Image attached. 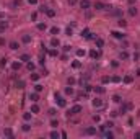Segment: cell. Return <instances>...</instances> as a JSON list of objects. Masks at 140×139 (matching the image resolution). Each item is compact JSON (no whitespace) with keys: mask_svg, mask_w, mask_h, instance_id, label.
Wrapping results in <instances>:
<instances>
[{"mask_svg":"<svg viewBox=\"0 0 140 139\" xmlns=\"http://www.w3.org/2000/svg\"><path fill=\"white\" fill-rule=\"evenodd\" d=\"M31 113H39V106L36 105V102H33L31 105Z\"/></svg>","mask_w":140,"mask_h":139,"instance_id":"cell-19","label":"cell"},{"mask_svg":"<svg viewBox=\"0 0 140 139\" xmlns=\"http://www.w3.org/2000/svg\"><path fill=\"white\" fill-rule=\"evenodd\" d=\"M31 80H33V82H37V80H39V74H33L31 75Z\"/></svg>","mask_w":140,"mask_h":139,"instance_id":"cell-39","label":"cell"},{"mask_svg":"<svg viewBox=\"0 0 140 139\" xmlns=\"http://www.w3.org/2000/svg\"><path fill=\"white\" fill-rule=\"evenodd\" d=\"M11 5L16 8V7H20V5H21V0H13V2H11Z\"/></svg>","mask_w":140,"mask_h":139,"instance_id":"cell-36","label":"cell"},{"mask_svg":"<svg viewBox=\"0 0 140 139\" xmlns=\"http://www.w3.org/2000/svg\"><path fill=\"white\" fill-rule=\"evenodd\" d=\"M57 126H59V121H57V120L51 121V128H57Z\"/></svg>","mask_w":140,"mask_h":139,"instance_id":"cell-38","label":"cell"},{"mask_svg":"<svg viewBox=\"0 0 140 139\" xmlns=\"http://www.w3.org/2000/svg\"><path fill=\"white\" fill-rule=\"evenodd\" d=\"M51 33H52V35H59V28H57V26L51 28Z\"/></svg>","mask_w":140,"mask_h":139,"instance_id":"cell-44","label":"cell"},{"mask_svg":"<svg viewBox=\"0 0 140 139\" xmlns=\"http://www.w3.org/2000/svg\"><path fill=\"white\" fill-rule=\"evenodd\" d=\"M20 67H21V62H20V61H18V62H13V64H11V69H13V70H18Z\"/></svg>","mask_w":140,"mask_h":139,"instance_id":"cell-27","label":"cell"},{"mask_svg":"<svg viewBox=\"0 0 140 139\" xmlns=\"http://www.w3.org/2000/svg\"><path fill=\"white\" fill-rule=\"evenodd\" d=\"M117 23H119V26H121V28H125V26H127V21H125L124 18H121L119 21H117Z\"/></svg>","mask_w":140,"mask_h":139,"instance_id":"cell-29","label":"cell"},{"mask_svg":"<svg viewBox=\"0 0 140 139\" xmlns=\"http://www.w3.org/2000/svg\"><path fill=\"white\" fill-rule=\"evenodd\" d=\"M21 129L25 131V133H28V131L31 129V124H28V123H25V124H23V128H21Z\"/></svg>","mask_w":140,"mask_h":139,"instance_id":"cell-31","label":"cell"},{"mask_svg":"<svg viewBox=\"0 0 140 139\" xmlns=\"http://www.w3.org/2000/svg\"><path fill=\"white\" fill-rule=\"evenodd\" d=\"M94 92H96V93H103L104 88H103V87H94Z\"/></svg>","mask_w":140,"mask_h":139,"instance_id":"cell-43","label":"cell"},{"mask_svg":"<svg viewBox=\"0 0 140 139\" xmlns=\"http://www.w3.org/2000/svg\"><path fill=\"white\" fill-rule=\"evenodd\" d=\"M90 57H91V59H99V57H101V51H96V49L90 51Z\"/></svg>","mask_w":140,"mask_h":139,"instance_id":"cell-4","label":"cell"},{"mask_svg":"<svg viewBox=\"0 0 140 139\" xmlns=\"http://www.w3.org/2000/svg\"><path fill=\"white\" fill-rule=\"evenodd\" d=\"M108 82H111V79H109L108 75H104L103 77V83H108Z\"/></svg>","mask_w":140,"mask_h":139,"instance_id":"cell-46","label":"cell"},{"mask_svg":"<svg viewBox=\"0 0 140 139\" xmlns=\"http://www.w3.org/2000/svg\"><path fill=\"white\" fill-rule=\"evenodd\" d=\"M16 87H18V88H25V82H23V80H18V82H16Z\"/></svg>","mask_w":140,"mask_h":139,"instance_id":"cell-41","label":"cell"},{"mask_svg":"<svg viewBox=\"0 0 140 139\" xmlns=\"http://www.w3.org/2000/svg\"><path fill=\"white\" fill-rule=\"evenodd\" d=\"M82 110H83V106L77 103V105H73V106L70 108V111H68L67 115H68V116H70V115H78V113H82Z\"/></svg>","mask_w":140,"mask_h":139,"instance_id":"cell-1","label":"cell"},{"mask_svg":"<svg viewBox=\"0 0 140 139\" xmlns=\"http://www.w3.org/2000/svg\"><path fill=\"white\" fill-rule=\"evenodd\" d=\"M29 100H31V102H37V100H39V93H37V92L29 93Z\"/></svg>","mask_w":140,"mask_h":139,"instance_id":"cell-12","label":"cell"},{"mask_svg":"<svg viewBox=\"0 0 140 139\" xmlns=\"http://www.w3.org/2000/svg\"><path fill=\"white\" fill-rule=\"evenodd\" d=\"M135 138H140V133H135Z\"/></svg>","mask_w":140,"mask_h":139,"instance_id":"cell-55","label":"cell"},{"mask_svg":"<svg viewBox=\"0 0 140 139\" xmlns=\"http://www.w3.org/2000/svg\"><path fill=\"white\" fill-rule=\"evenodd\" d=\"M104 136H106V138H114V133H111V131H106V133H104Z\"/></svg>","mask_w":140,"mask_h":139,"instance_id":"cell-42","label":"cell"},{"mask_svg":"<svg viewBox=\"0 0 140 139\" xmlns=\"http://www.w3.org/2000/svg\"><path fill=\"white\" fill-rule=\"evenodd\" d=\"M8 47L11 49V51H16V49L20 47V43H18V41H10V43H8Z\"/></svg>","mask_w":140,"mask_h":139,"instance_id":"cell-6","label":"cell"},{"mask_svg":"<svg viewBox=\"0 0 140 139\" xmlns=\"http://www.w3.org/2000/svg\"><path fill=\"white\" fill-rule=\"evenodd\" d=\"M82 38H86V39H88V38H91L90 29H83V31H82Z\"/></svg>","mask_w":140,"mask_h":139,"instance_id":"cell-18","label":"cell"},{"mask_svg":"<svg viewBox=\"0 0 140 139\" xmlns=\"http://www.w3.org/2000/svg\"><path fill=\"white\" fill-rule=\"evenodd\" d=\"M111 35H112V38H116V39H121V41L124 39V38H125V35H124V33H121V31H112Z\"/></svg>","mask_w":140,"mask_h":139,"instance_id":"cell-5","label":"cell"},{"mask_svg":"<svg viewBox=\"0 0 140 139\" xmlns=\"http://www.w3.org/2000/svg\"><path fill=\"white\" fill-rule=\"evenodd\" d=\"M111 80L112 82H116V83H119V82H122V77H119V75H112Z\"/></svg>","mask_w":140,"mask_h":139,"instance_id":"cell-22","label":"cell"},{"mask_svg":"<svg viewBox=\"0 0 140 139\" xmlns=\"http://www.w3.org/2000/svg\"><path fill=\"white\" fill-rule=\"evenodd\" d=\"M80 65H82L80 61H73V62H72V67H73V69H80Z\"/></svg>","mask_w":140,"mask_h":139,"instance_id":"cell-30","label":"cell"},{"mask_svg":"<svg viewBox=\"0 0 140 139\" xmlns=\"http://www.w3.org/2000/svg\"><path fill=\"white\" fill-rule=\"evenodd\" d=\"M93 106H96V108H99V106H101V105H103V102H101V98H94L93 102Z\"/></svg>","mask_w":140,"mask_h":139,"instance_id":"cell-16","label":"cell"},{"mask_svg":"<svg viewBox=\"0 0 140 139\" xmlns=\"http://www.w3.org/2000/svg\"><path fill=\"white\" fill-rule=\"evenodd\" d=\"M56 100H57V105H59L60 108H64V106H67V102L64 100V98H62V97H60V95H57V93H56Z\"/></svg>","mask_w":140,"mask_h":139,"instance_id":"cell-2","label":"cell"},{"mask_svg":"<svg viewBox=\"0 0 140 139\" xmlns=\"http://www.w3.org/2000/svg\"><path fill=\"white\" fill-rule=\"evenodd\" d=\"M49 54L52 56V57H56V56H57V49H56V47H52V49L49 51Z\"/></svg>","mask_w":140,"mask_h":139,"instance_id":"cell-37","label":"cell"},{"mask_svg":"<svg viewBox=\"0 0 140 139\" xmlns=\"http://www.w3.org/2000/svg\"><path fill=\"white\" fill-rule=\"evenodd\" d=\"M122 82L124 83H132L134 82V77H132V75H124V77H122Z\"/></svg>","mask_w":140,"mask_h":139,"instance_id":"cell-9","label":"cell"},{"mask_svg":"<svg viewBox=\"0 0 140 139\" xmlns=\"http://www.w3.org/2000/svg\"><path fill=\"white\" fill-rule=\"evenodd\" d=\"M46 15L49 17V18H54V17H56V10H52V8H46Z\"/></svg>","mask_w":140,"mask_h":139,"instance_id":"cell-11","label":"cell"},{"mask_svg":"<svg viewBox=\"0 0 140 139\" xmlns=\"http://www.w3.org/2000/svg\"><path fill=\"white\" fill-rule=\"evenodd\" d=\"M36 18H37V13H36V12H34V13L31 15V20H33V21H36Z\"/></svg>","mask_w":140,"mask_h":139,"instance_id":"cell-52","label":"cell"},{"mask_svg":"<svg viewBox=\"0 0 140 139\" xmlns=\"http://www.w3.org/2000/svg\"><path fill=\"white\" fill-rule=\"evenodd\" d=\"M34 67H36V65L33 64V62H28V69L29 70H34Z\"/></svg>","mask_w":140,"mask_h":139,"instance_id":"cell-48","label":"cell"},{"mask_svg":"<svg viewBox=\"0 0 140 139\" xmlns=\"http://www.w3.org/2000/svg\"><path fill=\"white\" fill-rule=\"evenodd\" d=\"M7 28H8V23H7V21H0V35H2V33H5V31H7Z\"/></svg>","mask_w":140,"mask_h":139,"instance_id":"cell-7","label":"cell"},{"mask_svg":"<svg viewBox=\"0 0 140 139\" xmlns=\"http://www.w3.org/2000/svg\"><path fill=\"white\" fill-rule=\"evenodd\" d=\"M94 43H96V47H98V49L104 46V41L101 39V38H96V39H94Z\"/></svg>","mask_w":140,"mask_h":139,"instance_id":"cell-15","label":"cell"},{"mask_svg":"<svg viewBox=\"0 0 140 139\" xmlns=\"http://www.w3.org/2000/svg\"><path fill=\"white\" fill-rule=\"evenodd\" d=\"M93 121H94V123H99V121H101L99 115H94V116H93Z\"/></svg>","mask_w":140,"mask_h":139,"instance_id":"cell-45","label":"cell"},{"mask_svg":"<svg viewBox=\"0 0 140 139\" xmlns=\"http://www.w3.org/2000/svg\"><path fill=\"white\" fill-rule=\"evenodd\" d=\"M75 82H77V80H75V77H68V79H67V85H72V87H73Z\"/></svg>","mask_w":140,"mask_h":139,"instance_id":"cell-25","label":"cell"},{"mask_svg":"<svg viewBox=\"0 0 140 139\" xmlns=\"http://www.w3.org/2000/svg\"><path fill=\"white\" fill-rule=\"evenodd\" d=\"M31 118H33V113H25L23 115V120L25 121H31Z\"/></svg>","mask_w":140,"mask_h":139,"instance_id":"cell-24","label":"cell"},{"mask_svg":"<svg viewBox=\"0 0 140 139\" xmlns=\"http://www.w3.org/2000/svg\"><path fill=\"white\" fill-rule=\"evenodd\" d=\"M21 41H23L25 44H29V43H31V36H29V35H23V36H21Z\"/></svg>","mask_w":140,"mask_h":139,"instance_id":"cell-14","label":"cell"},{"mask_svg":"<svg viewBox=\"0 0 140 139\" xmlns=\"http://www.w3.org/2000/svg\"><path fill=\"white\" fill-rule=\"evenodd\" d=\"M7 64H8V59H7V57H2V59H0V67H5Z\"/></svg>","mask_w":140,"mask_h":139,"instance_id":"cell-28","label":"cell"},{"mask_svg":"<svg viewBox=\"0 0 140 139\" xmlns=\"http://www.w3.org/2000/svg\"><path fill=\"white\" fill-rule=\"evenodd\" d=\"M34 90H36L37 93L42 92V85H41V83H36V85H34Z\"/></svg>","mask_w":140,"mask_h":139,"instance_id":"cell-35","label":"cell"},{"mask_svg":"<svg viewBox=\"0 0 140 139\" xmlns=\"http://www.w3.org/2000/svg\"><path fill=\"white\" fill-rule=\"evenodd\" d=\"M90 7H91V2H90V0H80V8L88 10Z\"/></svg>","mask_w":140,"mask_h":139,"instance_id":"cell-3","label":"cell"},{"mask_svg":"<svg viewBox=\"0 0 140 139\" xmlns=\"http://www.w3.org/2000/svg\"><path fill=\"white\" fill-rule=\"evenodd\" d=\"M37 29H39V31H46L47 25H46V23H37Z\"/></svg>","mask_w":140,"mask_h":139,"instance_id":"cell-20","label":"cell"},{"mask_svg":"<svg viewBox=\"0 0 140 139\" xmlns=\"http://www.w3.org/2000/svg\"><path fill=\"white\" fill-rule=\"evenodd\" d=\"M127 2H129L130 5H132V3H135V0H127Z\"/></svg>","mask_w":140,"mask_h":139,"instance_id":"cell-54","label":"cell"},{"mask_svg":"<svg viewBox=\"0 0 140 139\" xmlns=\"http://www.w3.org/2000/svg\"><path fill=\"white\" fill-rule=\"evenodd\" d=\"M20 61H25V62H29V61H31V57H29V54H21V56H20Z\"/></svg>","mask_w":140,"mask_h":139,"instance_id":"cell-17","label":"cell"},{"mask_svg":"<svg viewBox=\"0 0 140 139\" xmlns=\"http://www.w3.org/2000/svg\"><path fill=\"white\" fill-rule=\"evenodd\" d=\"M29 5H37V0H28Z\"/></svg>","mask_w":140,"mask_h":139,"instance_id":"cell-51","label":"cell"},{"mask_svg":"<svg viewBox=\"0 0 140 139\" xmlns=\"http://www.w3.org/2000/svg\"><path fill=\"white\" fill-rule=\"evenodd\" d=\"M85 54H86V52H85L83 49H77V56H78V57H85Z\"/></svg>","mask_w":140,"mask_h":139,"instance_id":"cell-32","label":"cell"},{"mask_svg":"<svg viewBox=\"0 0 140 139\" xmlns=\"http://www.w3.org/2000/svg\"><path fill=\"white\" fill-rule=\"evenodd\" d=\"M85 134H88V136H94V134H96V128H86V129H85Z\"/></svg>","mask_w":140,"mask_h":139,"instance_id":"cell-10","label":"cell"},{"mask_svg":"<svg viewBox=\"0 0 140 139\" xmlns=\"http://www.w3.org/2000/svg\"><path fill=\"white\" fill-rule=\"evenodd\" d=\"M78 0H68V5H77Z\"/></svg>","mask_w":140,"mask_h":139,"instance_id":"cell-53","label":"cell"},{"mask_svg":"<svg viewBox=\"0 0 140 139\" xmlns=\"http://www.w3.org/2000/svg\"><path fill=\"white\" fill-rule=\"evenodd\" d=\"M129 15H130V17H135V15H137V8H135V7H130V8H129Z\"/></svg>","mask_w":140,"mask_h":139,"instance_id":"cell-26","label":"cell"},{"mask_svg":"<svg viewBox=\"0 0 140 139\" xmlns=\"http://www.w3.org/2000/svg\"><path fill=\"white\" fill-rule=\"evenodd\" d=\"M112 102H114V103H121L122 100H121V97H119V95H114V97H112Z\"/></svg>","mask_w":140,"mask_h":139,"instance_id":"cell-34","label":"cell"},{"mask_svg":"<svg viewBox=\"0 0 140 139\" xmlns=\"http://www.w3.org/2000/svg\"><path fill=\"white\" fill-rule=\"evenodd\" d=\"M137 75H140V69H139V70H137Z\"/></svg>","mask_w":140,"mask_h":139,"instance_id":"cell-56","label":"cell"},{"mask_svg":"<svg viewBox=\"0 0 140 139\" xmlns=\"http://www.w3.org/2000/svg\"><path fill=\"white\" fill-rule=\"evenodd\" d=\"M73 35V29L72 28H67V36H72Z\"/></svg>","mask_w":140,"mask_h":139,"instance_id":"cell-47","label":"cell"},{"mask_svg":"<svg viewBox=\"0 0 140 139\" xmlns=\"http://www.w3.org/2000/svg\"><path fill=\"white\" fill-rule=\"evenodd\" d=\"M49 136H51V138H54V139H59V138H60V133H59V131H52Z\"/></svg>","mask_w":140,"mask_h":139,"instance_id":"cell-23","label":"cell"},{"mask_svg":"<svg viewBox=\"0 0 140 139\" xmlns=\"http://www.w3.org/2000/svg\"><path fill=\"white\" fill-rule=\"evenodd\" d=\"M49 115H51V116H56V108H51V110H49Z\"/></svg>","mask_w":140,"mask_h":139,"instance_id":"cell-49","label":"cell"},{"mask_svg":"<svg viewBox=\"0 0 140 139\" xmlns=\"http://www.w3.org/2000/svg\"><path fill=\"white\" fill-rule=\"evenodd\" d=\"M0 46H5V38L0 36Z\"/></svg>","mask_w":140,"mask_h":139,"instance_id":"cell-50","label":"cell"},{"mask_svg":"<svg viewBox=\"0 0 140 139\" xmlns=\"http://www.w3.org/2000/svg\"><path fill=\"white\" fill-rule=\"evenodd\" d=\"M51 46L52 47H57V46H60V41H59V38H52V39H51Z\"/></svg>","mask_w":140,"mask_h":139,"instance_id":"cell-8","label":"cell"},{"mask_svg":"<svg viewBox=\"0 0 140 139\" xmlns=\"http://www.w3.org/2000/svg\"><path fill=\"white\" fill-rule=\"evenodd\" d=\"M121 59H124V61L129 59V52H127V51H122V52H121Z\"/></svg>","mask_w":140,"mask_h":139,"instance_id":"cell-33","label":"cell"},{"mask_svg":"<svg viewBox=\"0 0 140 139\" xmlns=\"http://www.w3.org/2000/svg\"><path fill=\"white\" fill-rule=\"evenodd\" d=\"M65 93H67V95H70V97H72V95H73V87H72V85H68V87H67V88H65Z\"/></svg>","mask_w":140,"mask_h":139,"instance_id":"cell-21","label":"cell"},{"mask_svg":"<svg viewBox=\"0 0 140 139\" xmlns=\"http://www.w3.org/2000/svg\"><path fill=\"white\" fill-rule=\"evenodd\" d=\"M3 134H5V136H10V138L13 136V133H11V129H3Z\"/></svg>","mask_w":140,"mask_h":139,"instance_id":"cell-40","label":"cell"},{"mask_svg":"<svg viewBox=\"0 0 140 139\" xmlns=\"http://www.w3.org/2000/svg\"><path fill=\"white\" fill-rule=\"evenodd\" d=\"M94 8L96 10H106V5H104L103 2H96L94 3Z\"/></svg>","mask_w":140,"mask_h":139,"instance_id":"cell-13","label":"cell"}]
</instances>
